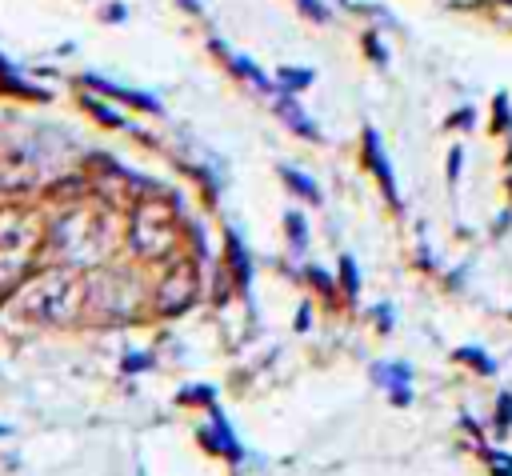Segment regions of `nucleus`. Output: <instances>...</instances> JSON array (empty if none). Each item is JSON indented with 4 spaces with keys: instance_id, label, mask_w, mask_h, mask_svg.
<instances>
[{
    "instance_id": "obj_1",
    "label": "nucleus",
    "mask_w": 512,
    "mask_h": 476,
    "mask_svg": "<svg viewBox=\"0 0 512 476\" xmlns=\"http://www.w3.org/2000/svg\"><path fill=\"white\" fill-rule=\"evenodd\" d=\"M88 288L84 276L76 268H44L32 280H24L12 296V308L24 312V320L32 324H72L84 312Z\"/></svg>"
},
{
    "instance_id": "obj_2",
    "label": "nucleus",
    "mask_w": 512,
    "mask_h": 476,
    "mask_svg": "<svg viewBox=\"0 0 512 476\" xmlns=\"http://www.w3.org/2000/svg\"><path fill=\"white\" fill-rule=\"evenodd\" d=\"M36 248H40V220L24 208H0V288L24 280Z\"/></svg>"
},
{
    "instance_id": "obj_3",
    "label": "nucleus",
    "mask_w": 512,
    "mask_h": 476,
    "mask_svg": "<svg viewBox=\"0 0 512 476\" xmlns=\"http://www.w3.org/2000/svg\"><path fill=\"white\" fill-rule=\"evenodd\" d=\"M128 240L140 256H160L172 248L176 240V204L168 196H140L132 208V224H128Z\"/></svg>"
},
{
    "instance_id": "obj_4",
    "label": "nucleus",
    "mask_w": 512,
    "mask_h": 476,
    "mask_svg": "<svg viewBox=\"0 0 512 476\" xmlns=\"http://www.w3.org/2000/svg\"><path fill=\"white\" fill-rule=\"evenodd\" d=\"M56 240L76 264H88V260H100L112 248V224L100 208H76V212L60 216Z\"/></svg>"
},
{
    "instance_id": "obj_5",
    "label": "nucleus",
    "mask_w": 512,
    "mask_h": 476,
    "mask_svg": "<svg viewBox=\"0 0 512 476\" xmlns=\"http://www.w3.org/2000/svg\"><path fill=\"white\" fill-rule=\"evenodd\" d=\"M192 296H196V268H192V260H176L168 268V276L160 280L156 304H160V312H180L192 304Z\"/></svg>"
},
{
    "instance_id": "obj_6",
    "label": "nucleus",
    "mask_w": 512,
    "mask_h": 476,
    "mask_svg": "<svg viewBox=\"0 0 512 476\" xmlns=\"http://www.w3.org/2000/svg\"><path fill=\"white\" fill-rule=\"evenodd\" d=\"M32 180H36V164L12 144H0V188H24Z\"/></svg>"
}]
</instances>
